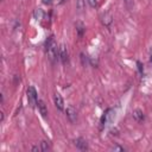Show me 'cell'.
<instances>
[{"instance_id":"6da1fadb","label":"cell","mask_w":152,"mask_h":152,"mask_svg":"<svg viewBox=\"0 0 152 152\" xmlns=\"http://www.w3.org/2000/svg\"><path fill=\"white\" fill-rule=\"evenodd\" d=\"M58 45L56 43V39L53 36H50L46 42H45V52H46V56L48 58L50 59V62L55 63L58 58Z\"/></svg>"},{"instance_id":"7a4b0ae2","label":"cell","mask_w":152,"mask_h":152,"mask_svg":"<svg viewBox=\"0 0 152 152\" xmlns=\"http://www.w3.org/2000/svg\"><path fill=\"white\" fill-rule=\"evenodd\" d=\"M26 96H27V101H28L30 107L34 108L37 106V102H38V94H37V90L33 86H28V88L26 90Z\"/></svg>"},{"instance_id":"3957f363","label":"cell","mask_w":152,"mask_h":152,"mask_svg":"<svg viewBox=\"0 0 152 152\" xmlns=\"http://www.w3.org/2000/svg\"><path fill=\"white\" fill-rule=\"evenodd\" d=\"M114 118H115V110L112 109V108L106 109V112L103 113V115H102V118H101V127L108 126V125L113 121Z\"/></svg>"},{"instance_id":"277c9868","label":"cell","mask_w":152,"mask_h":152,"mask_svg":"<svg viewBox=\"0 0 152 152\" xmlns=\"http://www.w3.org/2000/svg\"><path fill=\"white\" fill-rule=\"evenodd\" d=\"M58 57H59V59H61V62H62L63 64L68 63V61H69L68 49H66V46H65L64 44H61L59 48H58Z\"/></svg>"},{"instance_id":"5b68a950","label":"cell","mask_w":152,"mask_h":152,"mask_svg":"<svg viewBox=\"0 0 152 152\" xmlns=\"http://www.w3.org/2000/svg\"><path fill=\"white\" fill-rule=\"evenodd\" d=\"M65 115L68 118V120L71 122V124H75L76 120H77V113H76V109L72 107V106H68L66 109H65Z\"/></svg>"},{"instance_id":"8992f818","label":"cell","mask_w":152,"mask_h":152,"mask_svg":"<svg viewBox=\"0 0 152 152\" xmlns=\"http://www.w3.org/2000/svg\"><path fill=\"white\" fill-rule=\"evenodd\" d=\"M53 103H55V106H56V108L58 109V110H63L64 109V101H63V97H62V95L59 94V93H55L53 94Z\"/></svg>"},{"instance_id":"52a82bcc","label":"cell","mask_w":152,"mask_h":152,"mask_svg":"<svg viewBox=\"0 0 152 152\" xmlns=\"http://www.w3.org/2000/svg\"><path fill=\"white\" fill-rule=\"evenodd\" d=\"M74 145L78 148V150H81V151H87L89 147H88V142H87V140L84 139V138H76L75 140H74Z\"/></svg>"},{"instance_id":"ba28073f","label":"cell","mask_w":152,"mask_h":152,"mask_svg":"<svg viewBox=\"0 0 152 152\" xmlns=\"http://www.w3.org/2000/svg\"><path fill=\"white\" fill-rule=\"evenodd\" d=\"M37 107H38V112H39V114H40L43 118H45V116L48 115V107H46L45 102H44L43 100H38V102H37Z\"/></svg>"},{"instance_id":"9c48e42d","label":"cell","mask_w":152,"mask_h":152,"mask_svg":"<svg viewBox=\"0 0 152 152\" xmlns=\"http://www.w3.org/2000/svg\"><path fill=\"white\" fill-rule=\"evenodd\" d=\"M132 116L137 122H142L145 120V115H144L142 110H140V109H134L132 113Z\"/></svg>"},{"instance_id":"30bf717a","label":"cell","mask_w":152,"mask_h":152,"mask_svg":"<svg viewBox=\"0 0 152 152\" xmlns=\"http://www.w3.org/2000/svg\"><path fill=\"white\" fill-rule=\"evenodd\" d=\"M112 21H113V17H112L109 13H104V14L102 15V23H103L104 26L108 27V26L112 24Z\"/></svg>"},{"instance_id":"8fae6325","label":"cell","mask_w":152,"mask_h":152,"mask_svg":"<svg viewBox=\"0 0 152 152\" xmlns=\"http://www.w3.org/2000/svg\"><path fill=\"white\" fill-rule=\"evenodd\" d=\"M75 27H76V32H77V34H78L80 37H82V36H83V33H84V31H86V27H84L83 23L77 21V23L75 24Z\"/></svg>"},{"instance_id":"7c38bea8","label":"cell","mask_w":152,"mask_h":152,"mask_svg":"<svg viewBox=\"0 0 152 152\" xmlns=\"http://www.w3.org/2000/svg\"><path fill=\"white\" fill-rule=\"evenodd\" d=\"M44 15H45V13H44V11H43L42 8H37V10H34V12H33V17H34V19H37V20L43 19Z\"/></svg>"},{"instance_id":"4fadbf2b","label":"cell","mask_w":152,"mask_h":152,"mask_svg":"<svg viewBox=\"0 0 152 152\" xmlns=\"http://www.w3.org/2000/svg\"><path fill=\"white\" fill-rule=\"evenodd\" d=\"M48 150H50L49 141H45V140L40 141V151H48Z\"/></svg>"},{"instance_id":"5bb4252c","label":"cell","mask_w":152,"mask_h":152,"mask_svg":"<svg viewBox=\"0 0 152 152\" xmlns=\"http://www.w3.org/2000/svg\"><path fill=\"white\" fill-rule=\"evenodd\" d=\"M76 8H77L78 11L84 10V0H77V2H76Z\"/></svg>"},{"instance_id":"9a60e30c","label":"cell","mask_w":152,"mask_h":152,"mask_svg":"<svg viewBox=\"0 0 152 152\" xmlns=\"http://www.w3.org/2000/svg\"><path fill=\"white\" fill-rule=\"evenodd\" d=\"M87 1H88V4H89L90 7H95L97 5V0H87Z\"/></svg>"},{"instance_id":"2e32d148","label":"cell","mask_w":152,"mask_h":152,"mask_svg":"<svg viewBox=\"0 0 152 152\" xmlns=\"http://www.w3.org/2000/svg\"><path fill=\"white\" fill-rule=\"evenodd\" d=\"M112 150H114V151H125V148H124L122 146H118V145L113 146V147H112Z\"/></svg>"},{"instance_id":"e0dca14e","label":"cell","mask_w":152,"mask_h":152,"mask_svg":"<svg viewBox=\"0 0 152 152\" xmlns=\"http://www.w3.org/2000/svg\"><path fill=\"white\" fill-rule=\"evenodd\" d=\"M137 65H138V69H139V71H140V74H142V71H144V68H142V64H141L140 62H137Z\"/></svg>"},{"instance_id":"ac0fdd59","label":"cell","mask_w":152,"mask_h":152,"mask_svg":"<svg viewBox=\"0 0 152 152\" xmlns=\"http://www.w3.org/2000/svg\"><path fill=\"white\" fill-rule=\"evenodd\" d=\"M42 1H43L44 5H48V6H50L52 4V0H42Z\"/></svg>"},{"instance_id":"d6986e66","label":"cell","mask_w":152,"mask_h":152,"mask_svg":"<svg viewBox=\"0 0 152 152\" xmlns=\"http://www.w3.org/2000/svg\"><path fill=\"white\" fill-rule=\"evenodd\" d=\"M31 150H32V151H40V146H38V145H37V146H32Z\"/></svg>"},{"instance_id":"ffe728a7","label":"cell","mask_w":152,"mask_h":152,"mask_svg":"<svg viewBox=\"0 0 152 152\" xmlns=\"http://www.w3.org/2000/svg\"><path fill=\"white\" fill-rule=\"evenodd\" d=\"M65 1H66V0H61V2H62V4H63V2H65Z\"/></svg>"},{"instance_id":"44dd1931","label":"cell","mask_w":152,"mask_h":152,"mask_svg":"<svg viewBox=\"0 0 152 152\" xmlns=\"http://www.w3.org/2000/svg\"><path fill=\"white\" fill-rule=\"evenodd\" d=\"M151 61H152V56H151Z\"/></svg>"}]
</instances>
